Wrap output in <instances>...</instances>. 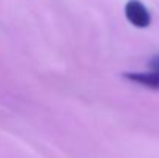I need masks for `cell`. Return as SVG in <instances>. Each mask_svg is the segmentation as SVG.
<instances>
[{
	"label": "cell",
	"instance_id": "cell-1",
	"mask_svg": "<svg viewBox=\"0 0 159 158\" xmlns=\"http://www.w3.org/2000/svg\"><path fill=\"white\" fill-rule=\"evenodd\" d=\"M125 17L128 22L138 28H147L152 22V16L144 3L139 0H130L125 5Z\"/></svg>",
	"mask_w": 159,
	"mask_h": 158
},
{
	"label": "cell",
	"instance_id": "cell-3",
	"mask_svg": "<svg viewBox=\"0 0 159 158\" xmlns=\"http://www.w3.org/2000/svg\"><path fill=\"white\" fill-rule=\"evenodd\" d=\"M150 68H152V71L159 73V54L158 56H155V57L150 60Z\"/></svg>",
	"mask_w": 159,
	"mask_h": 158
},
{
	"label": "cell",
	"instance_id": "cell-2",
	"mask_svg": "<svg viewBox=\"0 0 159 158\" xmlns=\"http://www.w3.org/2000/svg\"><path fill=\"white\" fill-rule=\"evenodd\" d=\"M125 78L130 81H134L144 87L159 89V73L148 71V73H125Z\"/></svg>",
	"mask_w": 159,
	"mask_h": 158
}]
</instances>
